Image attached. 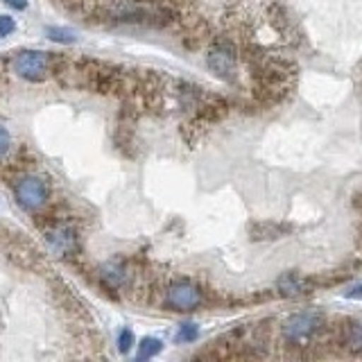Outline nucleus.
Here are the masks:
<instances>
[{
	"label": "nucleus",
	"instance_id": "4",
	"mask_svg": "<svg viewBox=\"0 0 362 362\" xmlns=\"http://www.w3.org/2000/svg\"><path fill=\"white\" fill-rule=\"evenodd\" d=\"M206 64L211 71L224 82H233L238 75V50L229 39L218 37L209 48Z\"/></svg>",
	"mask_w": 362,
	"mask_h": 362
},
{
	"label": "nucleus",
	"instance_id": "2",
	"mask_svg": "<svg viewBox=\"0 0 362 362\" xmlns=\"http://www.w3.org/2000/svg\"><path fill=\"white\" fill-rule=\"evenodd\" d=\"M11 190L18 199V204L30 213H37L50 204V186L48 181L32 173H23L11 181Z\"/></svg>",
	"mask_w": 362,
	"mask_h": 362
},
{
	"label": "nucleus",
	"instance_id": "15",
	"mask_svg": "<svg viewBox=\"0 0 362 362\" xmlns=\"http://www.w3.org/2000/svg\"><path fill=\"white\" fill-rule=\"evenodd\" d=\"M16 30V23L11 16H0V37H9Z\"/></svg>",
	"mask_w": 362,
	"mask_h": 362
},
{
	"label": "nucleus",
	"instance_id": "9",
	"mask_svg": "<svg viewBox=\"0 0 362 362\" xmlns=\"http://www.w3.org/2000/svg\"><path fill=\"white\" fill-rule=\"evenodd\" d=\"M344 346L351 354L362 356V322H349L344 328Z\"/></svg>",
	"mask_w": 362,
	"mask_h": 362
},
{
	"label": "nucleus",
	"instance_id": "14",
	"mask_svg": "<svg viewBox=\"0 0 362 362\" xmlns=\"http://www.w3.org/2000/svg\"><path fill=\"white\" fill-rule=\"evenodd\" d=\"M132 346H134V333L129 331V328H122V331L118 333V351L120 354H127Z\"/></svg>",
	"mask_w": 362,
	"mask_h": 362
},
{
	"label": "nucleus",
	"instance_id": "8",
	"mask_svg": "<svg viewBox=\"0 0 362 362\" xmlns=\"http://www.w3.org/2000/svg\"><path fill=\"white\" fill-rule=\"evenodd\" d=\"M310 288H313L310 281L305 279V276H301L299 272H288V274L281 276L279 283H276L279 294H281V297H288V299L301 297V294H308Z\"/></svg>",
	"mask_w": 362,
	"mask_h": 362
},
{
	"label": "nucleus",
	"instance_id": "6",
	"mask_svg": "<svg viewBox=\"0 0 362 362\" xmlns=\"http://www.w3.org/2000/svg\"><path fill=\"white\" fill-rule=\"evenodd\" d=\"M3 177L9 179V184L14 181L18 175L23 173H30V168L34 165V156L30 152L28 145H18V147H11L9 156L3 161Z\"/></svg>",
	"mask_w": 362,
	"mask_h": 362
},
{
	"label": "nucleus",
	"instance_id": "16",
	"mask_svg": "<svg viewBox=\"0 0 362 362\" xmlns=\"http://www.w3.org/2000/svg\"><path fill=\"white\" fill-rule=\"evenodd\" d=\"M5 3L9 7H14V9H25L28 7V0H5Z\"/></svg>",
	"mask_w": 362,
	"mask_h": 362
},
{
	"label": "nucleus",
	"instance_id": "10",
	"mask_svg": "<svg viewBox=\"0 0 362 362\" xmlns=\"http://www.w3.org/2000/svg\"><path fill=\"white\" fill-rule=\"evenodd\" d=\"M161 349H163L161 339H156V337H143L141 344H139V356H136V358H139V360H150Z\"/></svg>",
	"mask_w": 362,
	"mask_h": 362
},
{
	"label": "nucleus",
	"instance_id": "11",
	"mask_svg": "<svg viewBox=\"0 0 362 362\" xmlns=\"http://www.w3.org/2000/svg\"><path fill=\"white\" fill-rule=\"evenodd\" d=\"M45 34H48V39L54 41V43H75L77 37H75V32L73 30H68V28H45Z\"/></svg>",
	"mask_w": 362,
	"mask_h": 362
},
{
	"label": "nucleus",
	"instance_id": "7",
	"mask_svg": "<svg viewBox=\"0 0 362 362\" xmlns=\"http://www.w3.org/2000/svg\"><path fill=\"white\" fill-rule=\"evenodd\" d=\"M7 254L23 269H37L41 263L39 252L34 249L30 240H25V238H14V240L7 245Z\"/></svg>",
	"mask_w": 362,
	"mask_h": 362
},
{
	"label": "nucleus",
	"instance_id": "1",
	"mask_svg": "<svg viewBox=\"0 0 362 362\" xmlns=\"http://www.w3.org/2000/svg\"><path fill=\"white\" fill-rule=\"evenodd\" d=\"M324 317L315 310H301L290 315L281 326V335L286 339V344L292 349H301L315 342V337L322 333Z\"/></svg>",
	"mask_w": 362,
	"mask_h": 362
},
{
	"label": "nucleus",
	"instance_id": "13",
	"mask_svg": "<svg viewBox=\"0 0 362 362\" xmlns=\"http://www.w3.org/2000/svg\"><path fill=\"white\" fill-rule=\"evenodd\" d=\"M9 152H11V136H9V129L0 122V163L9 156Z\"/></svg>",
	"mask_w": 362,
	"mask_h": 362
},
{
	"label": "nucleus",
	"instance_id": "5",
	"mask_svg": "<svg viewBox=\"0 0 362 362\" xmlns=\"http://www.w3.org/2000/svg\"><path fill=\"white\" fill-rule=\"evenodd\" d=\"M204 303V292L192 281L179 279L165 288V305L177 313H192Z\"/></svg>",
	"mask_w": 362,
	"mask_h": 362
},
{
	"label": "nucleus",
	"instance_id": "3",
	"mask_svg": "<svg viewBox=\"0 0 362 362\" xmlns=\"http://www.w3.org/2000/svg\"><path fill=\"white\" fill-rule=\"evenodd\" d=\"M52 52L43 50H18L11 57V73L28 79V82H45L52 77Z\"/></svg>",
	"mask_w": 362,
	"mask_h": 362
},
{
	"label": "nucleus",
	"instance_id": "12",
	"mask_svg": "<svg viewBox=\"0 0 362 362\" xmlns=\"http://www.w3.org/2000/svg\"><path fill=\"white\" fill-rule=\"evenodd\" d=\"M197 335H199V328H197L195 324L186 322V324H181V326H179L177 339H179V342H195Z\"/></svg>",
	"mask_w": 362,
	"mask_h": 362
}]
</instances>
